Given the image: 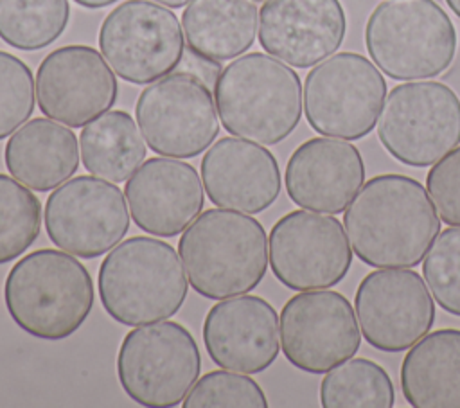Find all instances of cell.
Instances as JSON below:
<instances>
[{"label": "cell", "instance_id": "obj_16", "mask_svg": "<svg viewBox=\"0 0 460 408\" xmlns=\"http://www.w3.org/2000/svg\"><path fill=\"white\" fill-rule=\"evenodd\" d=\"M119 83L102 54L90 45H65L47 54L36 70L40 111L70 128L86 126L108 111Z\"/></svg>", "mask_w": 460, "mask_h": 408}, {"label": "cell", "instance_id": "obj_20", "mask_svg": "<svg viewBox=\"0 0 460 408\" xmlns=\"http://www.w3.org/2000/svg\"><path fill=\"white\" fill-rule=\"evenodd\" d=\"M365 183L359 149L331 137L302 142L289 156L284 185L289 200L307 210L343 212Z\"/></svg>", "mask_w": 460, "mask_h": 408}, {"label": "cell", "instance_id": "obj_35", "mask_svg": "<svg viewBox=\"0 0 460 408\" xmlns=\"http://www.w3.org/2000/svg\"><path fill=\"white\" fill-rule=\"evenodd\" d=\"M446 4H447L449 9L460 18V0H446Z\"/></svg>", "mask_w": 460, "mask_h": 408}, {"label": "cell", "instance_id": "obj_32", "mask_svg": "<svg viewBox=\"0 0 460 408\" xmlns=\"http://www.w3.org/2000/svg\"><path fill=\"white\" fill-rule=\"evenodd\" d=\"M426 189L438 217L449 226H460V146L431 165Z\"/></svg>", "mask_w": 460, "mask_h": 408}, {"label": "cell", "instance_id": "obj_33", "mask_svg": "<svg viewBox=\"0 0 460 408\" xmlns=\"http://www.w3.org/2000/svg\"><path fill=\"white\" fill-rule=\"evenodd\" d=\"M77 5H83L86 9H101L110 4H115L117 0H74Z\"/></svg>", "mask_w": 460, "mask_h": 408}, {"label": "cell", "instance_id": "obj_28", "mask_svg": "<svg viewBox=\"0 0 460 408\" xmlns=\"http://www.w3.org/2000/svg\"><path fill=\"white\" fill-rule=\"evenodd\" d=\"M41 203L32 191L0 173V264L11 262L38 239Z\"/></svg>", "mask_w": 460, "mask_h": 408}, {"label": "cell", "instance_id": "obj_30", "mask_svg": "<svg viewBox=\"0 0 460 408\" xmlns=\"http://www.w3.org/2000/svg\"><path fill=\"white\" fill-rule=\"evenodd\" d=\"M181 404L185 408H266L268 399L255 379L223 368L201 376Z\"/></svg>", "mask_w": 460, "mask_h": 408}, {"label": "cell", "instance_id": "obj_22", "mask_svg": "<svg viewBox=\"0 0 460 408\" xmlns=\"http://www.w3.org/2000/svg\"><path fill=\"white\" fill-rule=\"evenodd\" d=\"M7 171L38 192L59 187L79 167L75 133L49 117H36L20 126L5 144Z\"/></svg>", "mask_w": 460, "mask_h": 408}, {"label": "cell", "instance_id": "obj_4", "mask_svg": "<svg viewBox=\"0 0 460 408\" xmlns=\"http://www.w3.org/2000/svg\"><path fill=\"white\" fill-rule=\"evenodd\" d=\"M214 101L230 135L273 146L288 138L300 122L302 83L280 59L252 52L237 56L219 70Z\"/></svg>", "mask_w": 460, "mask_h": 408}, {"label": "cell", "instance_id": "obj_34", "mask_svg": "<svg viewBox=\"0 0 460 408\" xmlns=\"http://www.w3.org/2000/svg\"><path fill=\"white\" fill-rule=\"evenodd\" d=\"M151 2H158V4H162V5H165V7H172V9H176V7H183V5H187L190 0H151Z\"/></svg>", "mask_w": 460, "mask_h": 408}, {"label": "cell", "instance_id": "obj_19", "mask_svg": "<svg viewBox=\"0 0 460 408\" xmlns=\"http://www.w3.org/2000/svg\"><path fill=\"white\" fill-rule=\"evenodd\" d=\"M124 196L133 223L158 237L183 232L205 205L203 183L194 165L171 156L140 164L128 178Z\"/></svg>", "mask_w": 460, "mask_h": 408}, {"label": "cell", "instance_id": "obj_15", "mask_svg": "<svg viewBox=\"0 0 460 408\" xmlns=\"http://www.w3.org/2000/svg\"><path fill=\"white\" fill-rule=\"evenodd\" d=\"M354 313L365 341L381 352L408 350L435 322V304L426 282L406 268L367 273L356 289Z\"/></svg>", "mask_w": 460, "mask_h": 408}, {"label": "cell", "instance_id": "obj_7", "mask_svg": "<svg viewBox=\"0 0 460 408\" xmlns=\"http://www.w3.org/2000/svg\"><path fill=\"white\" fill-rule=\"evenodd\" d=\"M199 370L201 354L194 336L172 320L133 327L117 354V377L122 390L147 408H171L183 403Z\"/></svg>", "mask_w": 460, "mask_h": 408}, {"label": "cell", "instance_id": "obj_13", "mask_svg": "<svg viewBox=\"0 0 460 408\" xmlns=\"http://www.w3.org/2000/svg\"><path fill=\"white\" fill-rule=\"evenodd\" d=\"M126 196L115 183L81 174L56 187L43 219L49 239L81 259H95L117 246L129 228Z\"/></svg>", "mask_w": 460, "mask_h": 408}, {"label": "cell", "instance_id": "obj_11", "mask_svg": "<svg viewBox=\"0 0 460 408\" xmlns=\"http://www.w3.org/2000/svg\"><path fill=\"white\" fill-rule=\"evenodd\" d=\"M101 54L113 72L133 84H151L183 59L178 16L151 0H126L102 20Z\"/></svg>", "mask_w": 460, "mask_h": 408}, {"label": "cell", "instance_id": "obj_3", "mask_svg": "<svg viewBox=\"0 0 460 408\" xmlns=\"http://www.w3.org/2000/svg\"><path fill=\"white\" fill-rule=\"evenodd\" d=\"M5 307L27 334L59 341L72 336L93 309L95 291L88 270L68 252L40 248L9 270Z\"/></svg>", "mask_w": 460, "mask_h": 408}, {"label": "cell", "instance_id": "obj_18", "mask_svg": "<svg viewBox=\"0 0 460 408\" xmlns=\"http://www.w3.org/2000/svg\"><path fill=\"white\" fill-rule=\"evenodd\" d=\"M340 0H262L259 43L280 61L309 68L332 56L345 40Z\"/></svg>", "mask_w": 460, "mask_h": 408}, {"label": "cell", "instance_id": "obj_1", "mask_svg": "<svg viewBox=\"0 0 460 408\" xmlns=\"http://www.w3.org/2000/svg\"><path fill=\"white\" fill-rule=\"evenodd\" d=\"M354 253L372 268H413L440 232L428 189L406 174H377L343 216Z\"/></svg>", "mask_w": 460, "mask_h": 408}, {"label": "cell", "instance_id": "obj_31", "mask_svg": "<svg viewBox=\"0 0 460 408\" xmlns=\"http://www.w3.org/2000/svg\"><path fill=\"white\" fill-rule=\"evenodd\" d=\"M34 88L27 63L0 50V140L13 135L32 115Z\"/></svg>", "mask_w": 460, "mask_h": 408}, {"label": "cell", "instance_id": "obj_12", "mask_svg": "<svg viewBox=\"0 0 460 408\" xmlns=\"http://www.w3.org/2000/svg\"><path fill=\"white\" fill-rule=\"evenodd\" d=\"M268 255L273 275L295 291L327 289L345 279L352 248L332 214L291 210L270 230Z\"/></svg>", "mask_w": 460, "mask_h": 408}, {"label": "cell", "instance_id": "obj_21", "mask_svg": "<svg viewBox=\"0 0 460 408\" xmlns=\"http://www.w3.org/2000/svg\"><path fill=\"white\" fill-rule=\"evenodd\" d=\"M201 183L221 208L257 214L280 194V169L270 149L239 137H223L201 158Z\"/></svg>", "mask_w": 460, "mask_h": 408}, {"label": "cell", "instance_id": "obj_6", "mask_svg": "<svg viewBox=\"0 0 460 408\" xmlns=\"http://www.w3.org/2000/svg\"><path fill=\"white\" fill-rule=\"evenodd\" d=\"M365 45L388 77L417 81L451 67L458 38L451 18L435 0H383L367 20Z\"/></svg>", "mask_w": 460, "mask_h": 408}, {"label": "cell", "instance_id": "obj_17", "mask_svg": "<svg viewBox=\"0 0 460 408\" xmlns=\"http://www.w3.org/2000/svg\"><path fill=\"white\" fill-rule=\"evenodd\" d=\"M279 315L257 295H235L214 304L203 320V343L221 368L259 374L279 356Z\"/></svg>", "mask_w": 460, "mask_h": 408}, {"label": "cell", "instance_id": "obj_2", "mask_svg": "<svg viewBox=\"0 0 460 408\" xmlns=\"http://www.w3.org/2000/svg\"><path fill=\"white\" fill-rule=\"evenodd\" d=\"M192 289L210 300L244 295L266 275L270 255L264 226L230 208L199 212L178 241Z\"/></svg>", "mask_w": 460, "mask_h": 408}, {"label": "cell", "instance_id": "obj_27", "mask_svg": "<svg viewBox=\"0 0 460 408\" xmlns=\"http://www.w3.org/2000/svg\"><path fill=\"white\" fill-rule=\"evenodd\" d=\"M68 0H0V38L18 50H40L66 29Z\"/></svg>", "mask_w": 460, "mask_h": 408}, {"label": "cell", "instance_id": "obj_5", "mask_svg": "<svg viewBox=\"0 0 460 408\" xmlns=\"http://www.w3.org/2000/svg\"><path fill=\"white\" fill-rule=\"evenodd\" d=\"M176 250L160 239L133 235L113 246L97 275L99 300L119 324L137 327L180 311L189 282Z\"/></svg>", "mask_w": 460, "mask_h": 408}, {"label": "cell", "instance_id": "obj_24", "mask_svg": "<svg viewBox=\"0 0 460 408\" xmlns=\"http://www.w3.org/2000/svg\"><path fill=\"white\" fill-rule=\"evenodd\" d=\"M257 22L255 0H190L181 13L187 49L208 63L244 54L255 41Z\"/></svg>", "mask_w": 460, "mask_h": 408}, {"label": "cell", "instance_id": "obj_29", "mask_svg": "<svg viewBox=\"0 0 460 408\" xmlns=\"http://www.w3.org/2000/svg\"><path fill=\"white\" fill-rule=\"evenodd\" d=\"M422 275L437 304L460 316V226L438 232L422 259Z\"/></svg>", "mask_w": 460, "mask_h": 408}, {"label": "cell", "instance_id": "obj_25", "mask_svg": "<svg viewBox=\"0 0 460 408\" xmlns=\"http://www.w3.org/2000/svg\"><path fill=\"white\" fill-rule=\"evenodd\" d=\"M79 149L84 169L108 182L128 180L146 158L140 128L124 110H108L83 126Z\"/></svg>", "mask_w": 460, "mask_h": 408}, {"label": "cell", "instance_id": "obj_26", "mask_svg": "<svg viewBox=\"0 0 460 408\" xmlns=\"http://www.w3.org/2000/svg\"><path fill=\"white\" fill-rule=\"evenodd\" d=\"M395 390L388 372L367 358H350L325 372L320 383L323 408H392Z\"/></svg>", "mask_w": 460, "mask_h": 408}, {"label": "cell", "instance_id": "obj_9", "mask_svg": "<svg viewBox=\"0 0 460 408\" xmlns=\"http://www.w3.org/2000/svg\"><path fill=\"white\" fill-rule=\"evenodd\" d=\"M386 81L379 68L358 52H340L311 68L304 81V113L325 137H367L381 113Z\"/></svg>", "mask_w": 460, "mask_h": 408}, {"label": "cell", "instance_id": "obj_14", "mask_svg": "<svg viewBox=\"0 0 460 408\" xmlns=\"http://www.w3.org/2000/svg\"><path fill=\"white\" fill-rule=\"evenodd\" d=\"M279 329L286 359L309 374H325L350 359L361 343L349 298L332 289H309L291 297L280 311Z\"/></svg>", "mask_w": 460, "mask_h": 408}, {"label": "cell", "instance_id": "obj_8", "mask_svg": "<svg viewBox=\"0 0 460 408\" xmlns=\"http://www.w3.org/2000/svg\"><path fill=\"white\" fill-rule=\"evenodd\" d=\"M377 137L392 158L428 167L460 144V97L444 83H401L385 97Z\"/></svg>", "mask_w": 460, "mask_h": 408}, {"label": "cell", "instance_id": "obj_23", "mask_svg": "<svg viewBox=\"0 0 460 408\" xmlns=\"http://www.w3.org/2000/svg\"><path fill=\"white\" fill-rule=\"evenodd\" d=\"M401 390L413 408H460V329H437L408 349Z\"/></svg>", "mask_w": 460, "mask_h": 408}, {"label": "cell", "instance_id": "obj_10", "mask_svg": "<svg viewBox=\"0 0 460 408\" xmlns=\"http://www.w3.org/2000/svg\"><path fill=\"white\" fill-rule=\"evenodd\" d=\"M135 115L146 144L162 156H198L219 133L214 95L192 72H171L146 86Z\"/></svg>", "mask_w": 460, "mask_h": 408}]
</instances>
